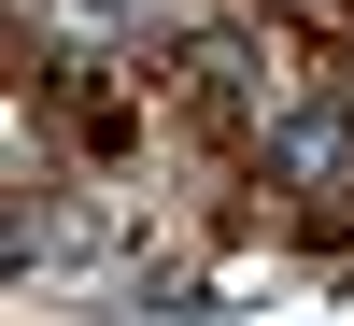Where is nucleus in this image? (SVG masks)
I'll return each instance as SVG.
<instances>
[{"instance_id": "nucleus-1", "label": "nucleus", "mask_w": 354, "mask_h": 326, "mask_svg": "<svg viewBox=\"0 0 354 326\" xmlns=\"http://www.w3.org/2000/svg\"><path fill=\"white\" fill-rule=\"evenodd\" d=\"M255 170H270L283 199H340V185H354V85L270 114V128H255Z\"/></svg>"}, {"instance_id": "nucleus-2", "label": "nucleus", "mask_w": 354, "mask_h": 326, "mask_svg": "<svg viewBox=\"0 0 354 326\" xmlns=\"http://www.w3.org/2000/svg\"><path fill=\"white\" fill-rule=\"evenodd\" d=\"M198 100H213V114H255V100H270V71H255L241 28H213V43H198Z\"/></svg>"}]
</instances>
